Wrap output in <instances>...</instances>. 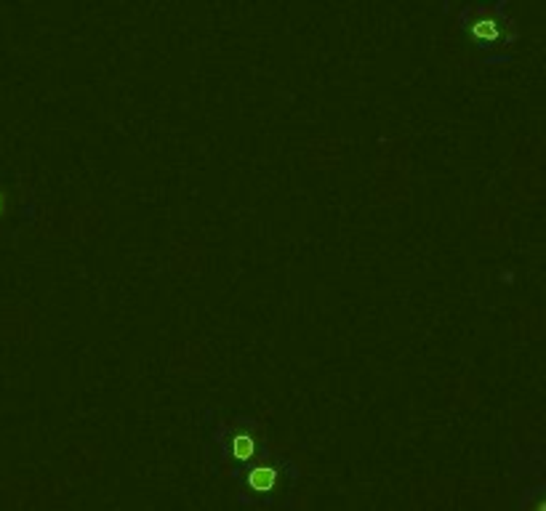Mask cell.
Here are the masks:
<instances>
[{
  "label": "cell",
  "instance_id": "obj_3",
  "mask_svg": "<svg viewBox=\"0 0 546 511\" xmlns=\"http://www.w3.org/2000/svg\"><path fill=\"white\" fill-rule=\"evenodd\" d=\"M475 35H477V38H483V41H496V38H498L496 21H493V19L475 21Z\"/></svg>",
  "mask_w": 546,
  "mask_h": 511
},
{
  "label": "cell",
  "instance_id": "obj_1",
  "mask_svg": "<svg viewBox=\"0 0 546 511\" xmlns=\"http://www.w3.org/2000/svg\"><path fill=\"white\" fill-rule=\"evenodd\" d=\"M274 482H277V471H274L272 466H267V463H262V466L251 469V474H248V485H251L256 492L272 490Z\"/></svg>",
  "mask_w": 546,
  "mask_h": 511
},
{
  "label": "cell",
  "instance_id": "obj_2",
  "mask_svg": "<svg viewBox=\"0 0 546 511\" xmlns=\"http://www.w3.org/2000/svg\"><path fill=\"white\" fill-rule=\"evenodd\" d=\"M253 450H256V442H253V437H248V434H237L232 440V455L235 458H240V461H248L253 455Z\"/></svg>",
  "mask_w": 546,
  "mask_h": 511
}]
</instances>
